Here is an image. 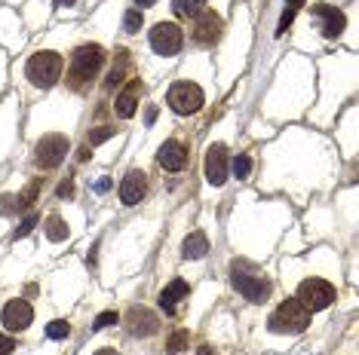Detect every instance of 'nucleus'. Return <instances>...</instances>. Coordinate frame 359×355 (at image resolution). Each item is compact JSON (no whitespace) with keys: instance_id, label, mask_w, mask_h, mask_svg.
<instances>
[{"instance_id":"obj_1","label":"nucleus","mask_w":359,"mask_h":355,"mask_svg":"<svg viewBox=\"0 0 359 355\" xmlns=\"http://www.w3.org/2000/svg\"><path fill=\"white\" fill-rule=\"evenodd\" d=\"M104 49L99 43H83L74 49L71 56V64H68V86L74 92H83L89 83L99 77V71L104 68Z\"/></svg>"},{"instance_id":"obj_2","label":"nucleus","mask_w":359,"mask_h":355,"mask_svg":"<svg viewBox=\"0 0 359 355\" xmlns=\"http://www.w3.org/2000/svg\"><path fill=\"white\" fill-rule=\"evenodd\" d=\"M25 77L31 80V86L37 89H49L62 80V56L52 49H40L28 58L25 64Z\"/></svg>"},{"instance_id":"obj_3","label":"nucleus","mask_w":359,"mask_h":355,"mask_svg":"<svg viewBox=\"0 0 359 355\" xmlns=\"http://www.w3.org/2000/svg\"><path fill=\"white\" fill-rule=\"evenodd\" d=\"M308 325H310V313L304 310L295 297L283 300V304L270 313V319H267V328H270L273 334H304Z\"/></svg>"},{"instance_id":"obj_4","label":"nucleus","mask_w":359,"mask_h":355,"mask_svg":"<svg viewBox=\"0 0 359 355\" xmlns=\"http://www.w3.org/2000/svg\"><path fill=\"white\" fill-rule=\"evenodd\" d=\"M231 285L237 288L249 304H264V300L270 297V291H273L270 279L255 276V273H246V264H240V260H233L231 264Z\"/></svg>"},{"instance_id":"obj_5","label":"nucleus","mask_w":359,"mask_h":355,"mask_svg":"<svg viewBox=\"0 0 359 355\" xmlns=\"http://www.w3.org/2000/svg\"><path fill=\"white\" fill-rule=\"evenodd\" d=\"M166 101H169V108H172L178 117H191V114H197V110L203 108L206 95H203V89H200L197 83L178 80V83H172V86H169Z\"/></svg>"},{"instance_id":"obj_6","label":"nucleus","mask_w":359,"mask_h":355,"mask_svg":"<svg viewBox=\"0 0 359 355\" xmlns=\"http://www.w3.org/2000/svg\"><path fill=\"white\" fill-rule=\"evenodd\" d=\"M295 300L308 313H323V310H329L332 300H335V288H332V282H325V279H304L301 285H298Z\"/></svg>"},{"instance_id":"obj_7","label":"nucleus","mask_w":359,"mask_h":355,"mask_svg":"<svg viewBox=\"0 0 359 355\" xmlns=\"http://www.w3.org/2000/svg\"><path fill=\"white\" fill-rule=\"evenodd\" d=\"M68 156V138L65 135H43L34 147V162L37 169L49 172V169H58Z\"/></svg>"},{"instance_id":"obj_8","label":"nucleus","mask_w":359,"mask_h":355,"mask_svg":"<svg viewBox=\"0 0 359 355\" xmlns=\"http://www.w3.org/2000/svg\"><path fill=\"white\" fill-rule=\"evenodd\" d=\"M151 46L157 56H175L185 46V31L175 22H157L151 28Z\"/></svg>"},{"instance_id":"obj_9","label":"nucleus","mask_w":359,"mask_h":355,"mask_svg":"<svg viewBox=\"0 0 359 355\" xmlns=\"http://www.w3.org/2000/svg\"><path fill=\"white\" fill-rule=\"evenodd\" d=\"M0 321H3V328L10 334H19V331H25V328L34 321V310H31V304H28V300H22V297L6 300L3 313H0Z\"/></svg>"},{"instance_id":"obj_10","label":"nucleus","mask_w":359,"mask_h":355,"mask_svg":"<svg viewBox=\"0 0 359 355\" xmlns=\"http://www.w3.org/2000/svg\"><path fill=\"white\" fill-rule=\"evenodd\" d=\"M221 31H224V22H221L218 12L203 10L197 19H194V43H200V46H212V43L221 37Z\"/></svg>"},{"instance_id":"obj_11","label":"nucleus","mask_w":359,"mask_h":355,"mask_svg":"<svg viewBox=\"0 0 359 355\" xmlns=\"http://www.w3.org/2000/svg\"><path fill=\"white\" fill-rule=\"evenodd\" d=\"M126 331L132 334V337H154V334L160 331V319H157V313L148 310V306H132V310L126 313Z\"/></svg>"},{"instance_id":"obj_12","label":"nucleus","mask_w":359,"mask_h":355,"mask_svg":"<svg viewBox=\"0 0 359 355\" xmlns=\"http://www.w3.org/2000/svg\"><path fill=\"white\" fill-rule=\"evenodd\" d=\"M227 172H231V160H227V147L224 144H212L206 150V181L212 187H221L227 181Z\"/></svg>"},{"instance_id":"obj_13","label":"nucleus","mask_w":359,"mask_h":355,"mask_svg":"<svg viewBox=\"0 0 359 355\" xmlns=\"http://www.w3.org/2000/svg\"><path fill=\"white\" fill-rule=\"evenodd\" d=\"M157 162H160V169H166V172H181V169L187 166V147L178 138H169V141H163L160 150H157Z\"/></svg>"},{"instance_id":"obj_14","label":"nucleus","mask_w":359,"mask_h":355,"mask_svg":"<svg viewBox=\"0 0 359 355\" xmlns=\"http://www.w3.org/2000/svg\"><path fill=\"white\" fill-rule=\"evenodd\" d=\"M148 193V175L141 169H132L126 172V178L120 181V202L123 206H139Z\"/></svg>"},{"instance_id":"obj_15","label":"nucleus","mask_w":359,"mask_h":355,"mask_svg":"<svg viewBox=\"0 0 359 355\" xmlns=\"http://www.w3.org/2000/svg\"><path fill=\"white\" fill-rule=\"evenodd\" d=\"M313 16L323 19V28H319V31H323L329 40H332V37H341L344 34V25H347V19H344V12L338 10V6L316 3V6H313Z\"/></svg>"},{"instance_id":"obj_16","label":"nucleus","mask_w":359,"mask_h":355,"mask_svg":"<svg viewBox=\"0 0 359 355\" xmlns=\"http://www.w3.org/2000/svg\"><path fill=\"white\" fill-rule=\"evenodd\" d=\"M145 86H141V80H129V86L117 95V104H114V114L120 117V120H129V117H135V110H139V98Z\"/></svg>"},{"instance_id":"obj_17","label":"nucleus","mask_w":359,"mask_h":355,"mask_svg":"<svg viewBox=\"0 0 359 355\" xmlns=\"http://www.w3.org/2000/svg\"><path fill=\"white\" fill-rule=\"evenodd\" d=\"M187 294H191V285H187L185 279H172L160 291V310L166 315H175V313H178V300L187 297Z\"/></svg>"},{"instance_id":"obj_18","label":"nucleus","mask_w":359,"mask_h":355,"mask_svg":"<svg viewBox=\"0 0 359 355\" xmlns=\"http://www.w3.org/2000/svg\"><path fill=\"white\" fill-rule=\"evenodd\" d=\"M209 254V236L203 230H194L185 242H181V258L185 260H203Z\"/></svg>"},{"instance_id":"obj_19","label":"nucleus","mask_w":359,"mask_h":355,"mask_svg":"<svg viewBox=\"0 0 359 355\" xmlns=\"http://www.w3.org/2000/svg\"><path fill=\"white\" fill-rule=\"evenodd\" d=\"M126 64H129V52L117 49V64H114V71L108 74V80H104V89H117V86H120L123 77H126Z\"/></svg>"},{"instance_id":"obj_20","label":"nucleus","mask_w":359,"mask_h":355,"mask_svg":"<svg viewBox=\"0 0 359 355\" xmlns=\"http://www.w3.org/2000/svg\"><path fill=\"white\" fill-rule=\"evenodd\" d=\"M47 236H49L52 242L68 239V223L58 218V215H49V218H47Z\"/></svg>"},{"instance_id":"obj_21","label":"nucleus","mask_w":359,"mask_h":355,"mask_svg":"<svg viewBox=\"0 0 359 355\" xmlns=\"http://www.w3.org/2000/svg\"><path fill=\"white\" fill-rule=\"evenodd\" d=\"M19 212H28V208L22 206V199H19V196H0V215H3V218H16Z\"/></svg>"},{"instance_id":"obj_22","label":"nucleus","mask_w":359,"mask_h":355,"mask_svg":"<svg viewBox=\"0 0 359 355\" xmlns=\"http://www.w3.org/2000/svg\"><path fill=\"white\" fill-rule=\"evenodd\" d=\"M175 12L181 19H197L203 12V0H175Z\"/></svg>"},{"instance_id":"obj_23","label":"nucleus","mask_w":359,"mask_h":355,"mask_svg":"<svg viewBox=\"0 0 359 355\" xmlns=\"http://www.w3.org/2000/svg\"><path fill=\"white\" fill-rule=\"evenodd\" d=\"M141 22H145V16H141L139 6H135V10H126V16H123V31H126V34H139Z\"/></svg>"},{"instance_id":"obj_24","label":"nucleus","mask_w":359,"mask_h":355,"mask_svg":"<svg viewBox=\"0 0 359 355\" xmlns=\"http://www.w3.org/2000/svg\"><path fill=\"white\" fill-rule=\"evenodd\" d=\"M117 135V129H111V126H99V129H93L86 138V147H99V144H104L108 138H114Z\"/></svg>"},{"instance_id":"obj_25","label":"nucleus","mask_w":359,"mask_h":355,"mask_svg":"<svg viewBox=\"0 0 359 355\" xmlns=\"http://www.w3.org/2000/svg\"><path fill=\"white\" fill-rule=\"evenodd\" d=\"M231 169H233V175H237V178H249L252 156L249 154H237V156H233V162H231Z\"/></svg>"},{"instance_id":"obj_26","label":"nucleus","mask_w":359,"mask_h":355,"mask_svg":"<svg viewBox=\"0 0 359 355\" xmlns=\"http://www.w3.org/2000/svg\"><path fill=\"white\" fill-rule=\"evenodd\" d=\"M71 334V325L65 319H56V321H49L47 325V337L49 340H65Z\"/></svg>"},{"instance_id":"obj_27","label":"nucleus","mask_w":359,"mask_h":355,"mask_svg":"<svg viewBox=\"0 0 359 355\" xmlns=\"http://www.w3.org/2000/svg\"><path fill=\"white\" fill-rule=\"evenodd\" d=\"M187 346V331H175L172 337H169V343H166V350H169V355H178L181 350Z\"/></svg>"},{"instance_id":"obj_28","label":"nucleus","mask_w":359,"mask_h":355,"mask_svg":"<svg viewBox=\"0 0 359 355\" xmlns=\"http://www.w3.org/2000/svg\"><path fill=\"white\" fill-rule=\"evenodd\" d=\"M295 16H298V6H286L283 19H279V25H277V37H283L286 31H289V25L295 22Z\"/></svg>"},{"instance_id":"obj_29","label":"nucleus","mask_w":359,"mask_h":355,"mask_svg":"<svg viewBox=\"0 0 359 355\" xmlns=\"http://www.w3.org/2000/svg\"><path fill=\"white\" fill-rule=\"evenodd\" d=\"M37 193H40V178H37V181H31L28 190H25V193H19V199H22L25 208H31V202L37 199Z\"/></svg>"},{"instance_id":"obj_30","label":"nucleus","mask_w":359,"mask_h":355,"mask_svg":"<svg viewBox=\"0 0 359 355\" xmlns=\"http://www.w3.org/2000/svg\"><path fill=\"white\" fill-rule=\"evenodd\" d=\"M120 321V315H117L114 310H108V313H102L99 319L93 321V331H102V328H111V325H117Z\"/></svg>"},{"instance_id":"obj_31","label":"nucleus","mask_w":359,"mask_h":355,"mask_svg":"<svg viewBox=\"0 0 359 355\" xmlns=\"http://www.w3.org/2000/svg\"><path fill=\"white\" fill-rule=\"evenodd\" d=\"M37 221H40V218H37V215H34V212H31V215H28V218H25L22 223H19V230H16V239H25V236H28V233H31V230H34V227H37Z\"/></svg>"},{"instance_id":"obj_32","label":"nucleus","mask_w":359,"mask_h":355,"mask_svg":"<svg viewBox=\"0 0 359 355\" xmlns=\"http://www.w3.org/2000/svg\"><path fill=\"white\" fill-rule=\"evenodd\" d=\"M12 350H16V340L10 334H0V355H12Z\"/></svg>"},{"instance_id":"obj_33","label":"nucleus","mask_w":359,"mask_h":355,"mask_svg":"<svg viewBox=\"0 0 359 355\" xmlns=\"http://www.w3.org/2000/svg\"><path fill=\"white\" fill-rule=\"evenodd\" d=\"M56 193H58V199H68V196H74V181H71V178H68V181H62Z\"/></svg>"},{"instance_id":"obj_34","label":"nucleus","mask_w":359,"mask_h":355,"mask_svg":"<svg viewBox=\"0 0 359 355\" xmlns=\"http://www.w3.org/2000/svg\"><path fill=\"white\" fill-rule=\"evenodd\" d=\"M111 190V178H102L99 184H95V193H108Z\"/></svg>"},{"instance_id":"obj_35","label":"nucleus","mask_w":359,"mask_h":355,"mask_svg":"<svg viewBox=\"0 0 359 355\" xmlns=\"http://www.w3.org/2000/svg\"><path fill=\"white\" fill-rule=\"evenodd\" d=\"M77 160L86 162V160H89V147H80V150H77Z\"/></svg>"},{"instance_id":"obj_36","label":"nucleus","mask_w":359,"mask_h":355,"mask_svg":"<svg viewBox=\"0 0 359 355\" xmlns=\"http://www.w3.org/2000/svg\"><path fill=\"white\" fill-rule=\"evenodd\" d=\"M145 120H148V123H154V120H157V108H154V104L148 108V117H145Z\"/></svg>"},{"instance_id":"obj_37","label":"nucleus","mask_w":359,"mask_h":355,"mask_svg":"<svg viewBox=\"0 0 359 355\" xmlns=\"http://www.w3.org/2000/svg\"><path fill=\"white\" fill-rule=\"evenodd\" d=\"M74 3H77V0H56L58 10H65V6H74Z\"/></svg>"},{"instance_id":"obj_38","label":"nucleus","mask_w":359,"mask_h":355,"mask_svg":"<svg viewBox=\"0 0 359 355\" xmlns=\"http://www.w3.org/2000/svg\"><path fill=\"white\" fill-rule=\"evenodd\" d=\"M197 355H215V350H212V346H200Z\"/></svg>"},{"instance_id":"obj_39","label":"nucleus","mask_w":359,"mask_h":355,"mask_svg":"<svg viewBox=\"0 0 359 355\" xmlns=\"http://www.w3.org/2000/svg\"><path fill=\"white\" fill-rule=\"evenodd\" d=\"M135 3H139V10H141V6H154L157 0H135Z\"/></svg>"},{"instance_id":"obj_40","label":"nucleus","mask_w":359,"mask_h":355,"mask_svg":"<svg viewBox=\"0 0 359 355\" xmlns=\"http://www.w3.org/2000/svg\"><path fill=\"white\" fill-rule=\"evenodd\" d=\"M95 355H117V350H99Z\"/></svg>"},{"instance_id":"obj_41","label":"nucleus","mask_w":359,"mask_h":355,"mask_svg":"<svg viewBox=\"0 0 359 355\" xmlns=\"http://www.w3.org/2000/svg\"><path fill=\"white\" fill-rule=\"evenodd\" d=\"M286 3H289V6H301L304 0H286Z\"/></svg>"}]
</instances>
